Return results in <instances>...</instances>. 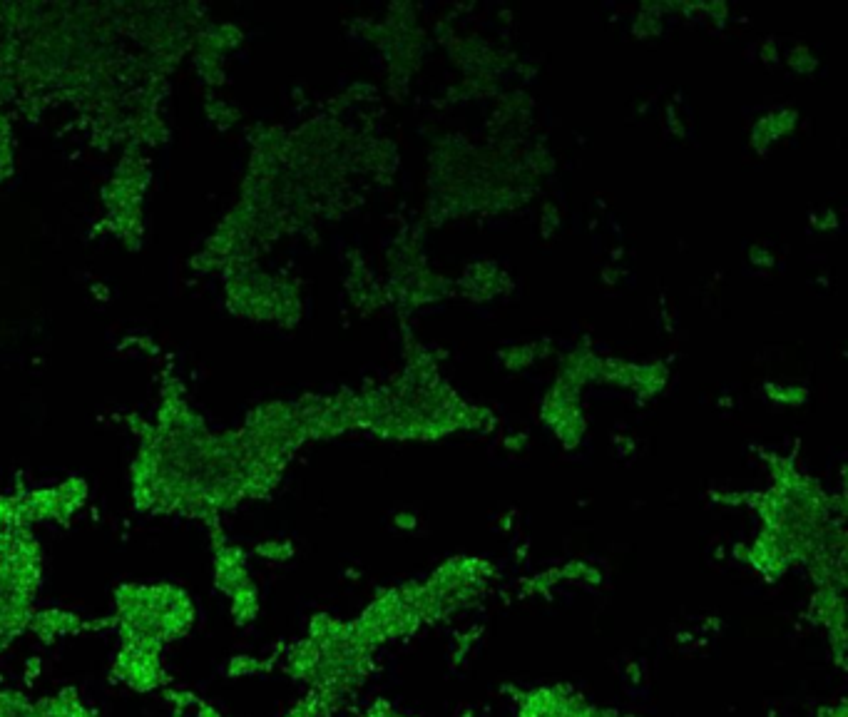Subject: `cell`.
<instances>
[{
	"label": "cell",
	"instance_id": "obj_1",
	"mask_svg": "<svg viewBox=\"0 0 848 717\" xmlns=\"http://www.w3.org/2000/svg\"><path fill=\"white\" fill-rule=\"evenodd\" d=\"M376 653L354 620L314 615L304 638L277 655V665L309 690L346 700L369 680Z\"/></svg>",
	"mask_w": 848,
	"mask_h": 717
},
{
	"label": "cell",
	"instance_id": "obj_2",
	"mask_svg": "<svg viewBox=\"0 0 848 717\" xmlns=\"http://www.w3.org/2000/svg\"><path fill=\"white\" fill-rule=\"evenodd\" d=\"M490 568L480 561H448L426 583H416V603L423 625H438L485 596Z\"/></svg>",
	"mask_w": 848,
	"mask_h": 717
},
{
	"label": "cell",
	"instance_id": "obj_3",
	"mask_svg": "<svg viewBox=\"0 0 848 717\" xmlns=\"http://www.w3.org/2000/svg\"><path fill=\"white\" fill-rule=\"evenodd\" d=\"M354 625L376 650H381L386 643L416 635L418 630L426 628L418 613L416 583H406V586L381 593L361 610L359 618H354Z\"/></svg>",
	"mask_w": 848,
	"mask_h": 717
},
{
	"label": "cell",
	"instance_id": "obj_4",
	"mask_svg": "<svg viewBox=\"0 0 848 717\" xmlns=\"http://www.w3.org/2000/svg\"><path fill=\"white\" fill-rule=\"evenodd\" d=\"M515 717H620L567 685L513 690Z\"/></svg>",
	"mask_w": 848,
	"mask_h": 717
},
{
	"label": "cell",
	"instance_id": "obj_5",
	"mask_svg": "<svg viewBox=\"0 0 848 717\" xmlns=\"http://www.w3.org/2000/svg\"><path fill=\"white\" fill-rule=\"evenodd\" d=\"M811 623L826 635L836 663L846 658V581L816 583L809 605Z\"/></svg>",
	"mask_w": 848,
	"mask_h": 717
},
{
	"label": "cell",
	"instance_id": "obj_6",
	"mask_svg": "<svg viewBox=\"0 0 848 717\" xmlns=\"http://www.w3.org/2000/svg\"><path fill=\"white\" fill-rule=\"evenodd\" d=\"M112 675L137 693H155L170 685L162 650L140 648V645H120L112 663Z\"/></svg>",
	"mask_w": 848,
	"mask_h": 717
},
{
	"label": "cell",
	"instance_id": "obj_7",
	"mask_svg": "<svg viewBox=\"0 0 848 717\" xmlns=\"http://www.w3.org/2000/svg\"><path fill=\"white\" fill-rule=\"evenodd\" d=\"M115 620H93L83 618L78 613H70L63 608H48V610H35L33 618H30L28 630L33 635H38L43 643H53L58 638H68V635H80V633H93V630H105L112 628Z\"/></svg>",
	"mask_w": 848,
	"mask_h": 717
},
{
	"label": "cell",
	"instance_id": "obj_8",
	"mask_svg": "<svg viewBox=\"0 0 848 717\" xmlns=\"http://www.w3.org/2000/svg\"><path fill=\"white\" fill-rule=\"evenodd\" d=\"M344 705V700L321 690H309L284 717H331Z\"/></svg>",
	"mask_w": 848,
	"mask_h": 717
},
{
	"label": "cell",
	"instance_id": "obj_9",
	"mask_svg": "<svg viewBox=\"0 0 848 717\" xmlns=\"http://www.w3.org/2000/svg\"><path fill=\"white\" fill-rule=\"evenodd\" d=\"M277 668V658H257V655H234L227 665L229 678H254Z\"/></svg>",
	"mask_w": 848,
	"mask_h": 717
},
{
	"label": "cell",
	"instance_id": "obj_10",
	"mask_svg": "<svg viewBox=\"0 0 848 717\" xmlns=\"http://www.w3.org/2000/svg\"><path fill=\"white\" fill-rule=\"evenodd\" d=\"M257 553L264 558V561H286V556L291 553V548L286 546V543L267 541L257 548Z\"/></svg>",
	"mask_w": 848,
	"mask_h": 717
},
{
	"label": "cell",
	"instance_id": "obj_11",
	"mask_svg": "<svg viewBox=\"0 0 848 717\" xmlns=\"http://www.w3.org/2000/svg\"><path fill=\"white\" fill-rule=\"evenodd\" d=\"M364 717H418V715L403 713V710L393 708V705H388V703H376V705H371L369 713H366Z\"/></svg>",
	"mask_w": 848,
	"mask_h": 717
},
{
	"label": "cell",
	"instance_id": "obj_12",
	"mask_svg": "<svg viewBox=\"0 0 848 717\" xmlns=\"http://www.w3.org/2000/svg\"><path fill=\"white\" fill-rule=\"evenodd\" d=\"M811 717H848V708H846L844 700H841V703L824 705V708L816 710V713L811 715Z\"/></svg>",
	"mask_w": 848,
	"mask_h": 717
},
{
	"label": "cell",
	"instance_id": "obj_13",
	"mask_svg": "<svg viewBox=\"0 0 848 717\" xmlns=\"http://www.w3.org/2000/svg\"><path fill=\"white\" fill-rule=\"evenodd\" d=\"M194 713H197V717H222V713H219L212 703H207V700H199Z\"/></svg>",
	"mask_w": 848,
	"mask_h": 717
}]
</instances>
